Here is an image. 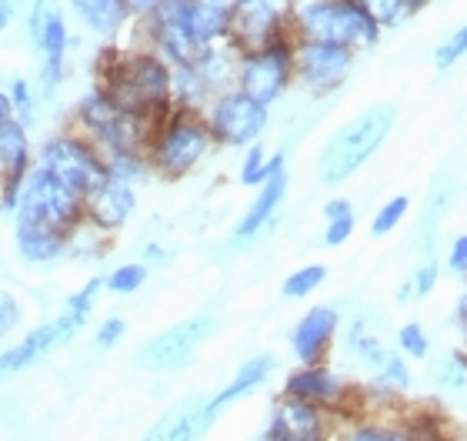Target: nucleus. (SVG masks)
Masks as SVG:
<instances>
[{
    "instance_id": "f257e3e1",
    "label": "nucleus",
    "mask_w": 467,
    "mask_h": 441,
    "mask_svg": "<svg viewBox=\"0 0 467 441\" xmlns=\"http://www.w3.org/2000/svg\"><path fill=\"white\" fill-rule=\"evenodd\" d=\"M174 68L147 44H104L98 54L94 88L108 90L124 110H134L147 121H164L174 110L171 100Z\"/></svg>"
},
{
    "instance_id": "f03ea898",
    "label": "nucleus",
    "mask_w": 467,
    "mask_h": 441,
    "mask_svg": "<svg viewBox=\"0 0 467 441\" xmlns=\"http://www.w3.org/2000/svg\"><path fill=\"white\" fill-rule=\"evenodd\" d=\"M104 291L100 278H90L88 285L74 291L67 301L60 304V311L50 318V321L30 328L17 344H10L7 352H0V384L24 374L27 368L40 364L50 352H57L64 344H70L84 328H88L90 314H94V304H98V294Z\"/></svg>"
},
{
    "instance_id": "7ed1b4c3",
    "label": "nucleus",
    "mask_w": 467,
    "mask_h": 441,
    "mask_svg": "<svg viewBox=\"0 0 467 441\" xmlns=\"http://www.w3.org/2000/svg\"><path fill=\"white\" fill-rule=\"evenodd\" d=\"M390 128H394L390 104H374V108L360 110L358 118H350L344 128L334 131V138L324 144L321 157H317V177L324 184H341L350 174H358L388 141Z\"/></svg>"
},
{
    "instance_id": "20e7f679",
    "label": "nucleus",
    "mask_w": 467,
    "mask_h": 441,
    "mask_svg": "<svg viewBox=\"0 0 467 441\" xmlns=\"http://www.w3.org/2000/svg\"><path fill=\"white\" fill-rule=\"evenodd\" d=\"M291 37L360 50L378 44L380 27L358 0H304L291 7Z\"/></svg>"
},
{
    "instance_id": "39448f33",
    "label": "nucleus",
    "mask_w": 467,
    "mask_h": 441,
    "mask_svg": "<svg viewBox=\"0 0 467 441\" xmlns=\"http://www.w3.org/2000/svg\"><path fill=\"white\" fill-rule=\"evenodd\" d=\"M154 121L140 118L134 110H124L108 90L90 88L74 104V131L100 147V154H120V151H144L154 134Z\"/></svg>"
},
{
    "instance_id": "423d86ee",
    "label": "nucleus",
    "mask_w": 467,
    "mask_h": 441,
    "mask_svg": "<svg viewBox=\"0 0 467 441\" xmlns=\"http://www.w3.org/2000/svg\"><path fill=\"white\" fill-rule=\"evenodd\" d=\"M20 20L30 47L37 54V94L44 100H54L67 80V54L74 47L67 10L60 0H34Z\"/></svg>"
},
{
    "instance_id": "0eeeda50",
    "label": "nucleus",
    "mask_w": 467,
    "mask_h": 441,
    "mask_svg": "<svg viewBox=\"0 0 467 441\" xmlns=\"http://www.w3.org/2000/svg\"><path fill=\"white\" fill-rule=\"evenodd\" d=\"M211 131L204 124V114L197 110L174 108L164 121H157L154 134L147 141V161L150 171L164 177H184L191 174L204 154L211 151Z\"/></svg>"
},
{
    "instance_id": "6e6552de",
    "label": "nucleus",
    "mask_w": 467,
    "mask_h": 441,
    "mask_svg": "<svg viewBox=\"0 0 467 441\" xmlns=\"http://www.w3.org/2000/svg\"><path fill=\"white\" fill-rule=\"evenodd\" d=\"M34 164L50 171L80 197H88L94 187L108 181V161L100 154V147L74 128L54 131L40 141L34 147Z\"/></svg>"
},
{
    "instance_id": "1a4fd4ad",
    "label": "nucleus",
    "mask_w": 467,
    "mask_h": 441,
    "mask_svg": "<svg viewBox=\"0 0 467 441\" xmlns=\"http://www.w3.org/2000/svg\"><path fill=\"white\" fill-rule=\"evenodd\" d=\"M10 217L24 221V225L54 227V231H64V235L74 237V231L84 225V197L74 194L50 171L34 164L24 177V184H20L17 207Z\"/></svg>"
},
{
    "instance_id": "9d476101",
    "label": "nucleus",
    "mask_w": 467,
    "mask_h": 441,
    "mask_svg": "<svg viewBox=\"0 0 467 441\" xmlns=\"http://www.w3.org/2000/svg\"><path fill=\"white\" fill-rule=\"evenodd\" d=\"M294 84V37H277L274 44L251 54H241L237 60V90H244L251 100L271 108L287 94Z\"/></svg>"
},
{
    "instance_id": "9b49d317",
    "label": "nucleus",
    "mask_w": 467,
    "mask_h": 441,
    "mask_svg": "<svg viewBox=\"0 0 467 441\" xmlns=\"http://www.w3.org/2000/svg\"><path fill=\"white\" fill-rule=\"evenodd\" d=\"M271 121V108L251 100L244 90L231 88L211 98L204 108V124L211 131V141L224 147H251L261 141L264 128Z\"/></svg>"
},
{
    "instance_id": "f8f14e48",
    "label": "nucleus",
    "mask_w": 467,
    "mask_h": 441,
    "mask_svg": "<svg viewBox=\"0 0 467 441\" xmlns=\"http://www.w3.org/2000/svg\"><path fill=\"white\" fill-rule=\"evenodd\" d=\"M134 30L137 44H147L150 50H157L171 68L194 64V58L204 50L191 34V24H187V0H164L147 17L134 20Z\"/></svg>"
},
{
    "instance_id": "ddd939ff",
    "label": "nucleus",
    "mask_w": 467,
    "mask_h": 441,
    "mask_svg": "<svg viewBox=\"0 0 467 441\" xmlns=\"http://www.w3.org/2000/svg\"><path fill=\"white\" fill-rule=\"evenodd\" d=\"M211 331H214V318L211 314H197V318L171 324L167 331L154 334V338H147L140 344L137 364L144 372H157V374L181 372V368H187V364L194 362L197 348L211 338Z\"/></svg>"
},
{
    "instance_id": "4468645a",
    "label": "nucleus",
    "mask_w": 467,
    "mask_h": 441,
    "mask_svg": "<svg viewBox=\"0 0 467 441\" xmlns=\"http://www.w3.org/2000/svg\"><path fill=\"white\" fill-rule=\"evenodd\" d=\"M291 34V10L277 0H234L227 44L237 54H251Z\"/></svg>"
},
{
    "instance_id": "2eb2a0df",
    "label": "nucleus",
    "mask_w": 467,
    "mask_h": 441,
    "mask_svg": "<svg viewBox=\"0 0 467 441\" xmlns=\"http://www.w3.org/2000/svg\"><path fill=\"white\" fill-rule=\"evenodd\" d=\"M358 60V50L321 40H294V80L311 94H334L344 88Z\"/></svg>"
},
{
    "instance_id": "dca6fc26",
    "label": "nucleus",
    "mask_w": 467,
    "mask_h": 441,
    "mask_svg": "<svg viewBox=\"0 0 467 441\" xmlns=\"http://www.w3.org/2000/svg\"><path fill=\"white\" fill-rule=\"evenodd\" d=\"M34 167V144H30V128L20 121H4L0 124V211L14 215L20 197V184L27 171Z\"/></svg>"
},
{
    "instance_id": "f3484780",
    "label": "nucleus",
    "mask_w": 467,
    "mask_h": 441,
    "mask_svg": "<svg viewBox=\"0 0 467 441\" xmlns=\"http://www.w3.org/2000/svg\"><path fill=\"white\" fill-rule=\"evenodd\" d=\"M137 211V184L117 181L108 174L104 184H98L84 197V225L100 231V235H114L134 217Z\"/></svg>"
},
{
    "instance_id": "a211bd4d",
    "label": "nucleus",
    "mask_w": 467,
    "mask_h": 441,
    "mask_svg": "<svg viewBox=\"0 0 467 441\" xmlns=\"http://www.w3.org/2000/svg\"><path fill=\"white\" fill-rule=\"evenodd\" d=\"M267 441H324L321 404L287 394V398L274 408Z\"/></svg>"
},
{
    "instance_id": "6ab92c4d",
    "label": "nucleus",
    "mask_w": 467,
    "mask_h": 441,
    "mask_svg": "<svg viewBox=\"0 0 467 441\" xmlns=\"http://www.w3.org/2000/svg\"><path fill=\"white\" fill-rule=\"evenodd\" d=\"M337 308L331 304H317L311 311L304 314L301 321L294 324V334H291V348L297 354V362L301 364H317L327 352V344L334 341V331H337Z\"/></svg>"
},
{
    "instance_id": "aec40b11",
    "label": "nucleus",
    "mask_w": 467,
    "mask_h": 441,
    "mask_svg": "<svg viewBox=\"0 0 467 441\" xmlns=\"http://www.w3.org/2000/svg\"><path fill=\"white\" fill-rule=\"evenodd\" d=\"M67 10L90 37L104 40V44H117L120 34L134 24L124 0H67Z\"/></svg>"
},
{
    "instance_id": "412c9836",
    "label": "nucleus",
    "mask_w": 467,
    "mask_h": 441,
    "mask_svg": "<svg viewBox=\"0 0 467 441\" xmlns=\"http://www.w3.org/2000/svg\"><path fill=\"white\" fill-rule=\"evenodd\" d=\"M214 422L207 418V398H187V402L174 404L164 418H157L144 441H201V435Z\"/></svg>"
},
{
    "instance_id": "4be33fe9",
    "label": "nucleus",
    "mask_w": 467,
    "mask_h": 441,
    "mask_svg": "<svg viewBox=\"0 0 467 441\" xmlns=\"http://www.w3.org/2000/svg\"><path fill=\"white\" fill-rule=\"evenodd\" d=\"M274 364H277L274 354H254V358H247V362L237 368V374L224 384V392H217L214 398H207V418L217 422V415L227 412L234 402H241V398H247L251 392H257V388L271 378Z\"/></svg>"
},
{
    "instance_id": "5701e85b",
    "label": "nucleus",
    "mask_w": 467,
    "mask_h": 441,
    "mask_svg": "<svg viewBox=\"0 0 467 441\" xmlns=\"http://www.w3.org/2000/svg\"><path fill=\"white\" fill-rule=\"evenodd\" d=\"M284 394H291V398H304V402H314V404H341L344 394H348V384L337 378L334 372L321 368V364H304L297 372L287 374V382H284Z\"/></svg>"
},
{
    "instance_id": "b1692460",
    "label": "nucleus",
    "mask_w": 467,
    "mask_h": 441,
    "mask_svg": "<svg viewBox=\"0 0 467 441\" xmlns=\"http://www.w3.org/2000/svg\"><path fill=\"white\" fill-rule=\"evenodd\" d=\"M14 247H17L20 261H27V265H54L70 251V235L54 231V227L14 221Z\"/></svg>"
},
{
    "instance_id": "393cba45",
    "label": "nucleus",
    "mask_w": 467,
    "mask_h": 441,
    "mask_svg": "<svg viewBox=\"0 0 467 441\" xmlns=\"http://www.w3.org/2000/svg\"><path fill=\"white\" fill-rule=\"evenodd\" d=\"M284 194H287V171H281V174H274L264 181L257 197H254L251 207H247V215L237 221V227H234V241H251L254 235H261L264 225L277 215Z\"/></svg>"
},
{
    "instance_id": "a878e982",
    "label": "nucleus",
    "mask_w": 467,
    "mask_h": 441,
    "mask_svg": "<svg viewBox=\"0 0 467 441\" xmlns=\"http://www.w3.org/2000/svg\"><path fill=\"white\" fill-rule=\"evenodd\" d=\"M237 60H241V54L224 40V44H211V47L201 50L191 68L197 70V78L204 80V88L214 98L221 90L237 88Z\"/></svg>"
},
{
    "instance_id": "bb28decb",
    "label": "nucleus",
    "mask_w": 467,
    "mask_h": 441,
    "mask_svg": "<svg viewBox=\"0 0 467 441\" xmlns=\"http://www.w3.org/2000/svg\"><path fill=\"white\" fill-rule=\"evenodd\" d=\"M234 0H187V24L201 47L224 44Z\"/></svg>"
},
{
    "instance_id": "cd10ccee",
    "label": "nucleus",
    "mask_w": 467,
    "mask_h": 441,
    "mask_svg": "<svg viewBox=\"0 0 467 441\" xmlns=\"http://www.w3.org/2000/svg\"><path fill=\"white\" fill-rule=\"evenodd\" d=\"M171 100L174 108L197 110L204 114V108L211 104V90L204 88V80L197 78V70L187 64V68H174V78H171Z\"/></svg>"
},
{
    "instance_id": "c85d7f7f",
    "label": "nucleus",
    "mask_w": 467,
    "mask_h": 441,
    "mask_svg": "<svg viewBox=\"0 0 467 441\" xmlns=\"http://www.w3.org/2000/svg\"><path fill=\"white\" fill-rule=\"evenodd\" d=\"M4 90H7L10 98V114H14V121H20V124H34L37 121V104H40V94H37V84L30 78H24V74H14V78L4 84Z\"/></svg>"
},
{
    "instance_id": "c756f323",
    "label": "nucleus",
    "mask_w": 467,
    "mask_h": 441,
    "mask_svg": "<svg viewBox=\"0 0 467 441\" xmlns=\"http://www.w3.org/2000/svg\"><path fill=\"white\" fill-rule=\"evenodd\" d=\"M147 275H150V268L144 261H127V265H117L114 271L100 278V285H104V291L127 298V294H137L147 285Z\"/></svg>"
},
{
    "instance_id": "7c9ffc66",
    "label": "nucleus",
    "mask_w": 467,
    "mask_h": 441,
    "mask_svg": "<svg viewBox=\"0 0 467 441\" xmlns=\"http://www.w3.org/2000/svg\"><path fill=\"white\" fill-rule=\"evenodd\" d=\"M324 278H327V268L307 265V268H301V271H291V275L284 278L281 294L284 298H291V301L294 298H307V294H314L324 285Z\"/></svg>"
},
{
    "instance_id": "2f4dec72",
    "label": "nucleus",
    "mask_w": 467,
    "mask_h": 441,
    "mask_svg": "<svg viewBox=\"0 0 467 441\" xmlns=\"http://www.w3.org/2000/svg\"><path fill=\"white\" fill-rule=\"evenodd\" d=\"M350 348L358 352V358L370 368H380V364L388 362V352H384V344L374 338V334L364 328V321H358L350 328Z\"/></svg>"
},
{
    "instance_id": "473e14b6",
    "label": "nucleus",
    "mask_w": 467,
    "mask_h": 441,
    "mask_svg": "<svg viewBox=\"0 0 467 441\" xmlns=\"http://www.w3.org/2000/svg\"><path fill=\"white\" fill-rule=\"evenodd\" d=\"M358 4L368 10L370 20H374L380 30H384V27H398L400 20L410 14V7L404 4V0H358Z\"/></svg>"
},
{
    "instance_id": "72a5a7b5",
    "label": "nucleus",
    "mask_w": 467,
    "mask_h": 441,
    "mask_svg": "<svg viewBox=\"0 0 467 441\" xmlns=\"http://www.w3.org/2000/svg\"><path fill=\"white\" fill-rule=\"evenodd\" d=\"M408 207H410V201L404 194H398V197H390L388 205L380 207L378 215H374V221H370V235H390L394 227L408 217Z\"/></svg>"
},
{
    "instance_id": "f704fd0d",
    "label": "nucleus",
    "mask_w": 467,
    "mask_h": 441,
    "mask_svg": "<svg viewBox=\"0 0 467 441\" xmlns=\"http://www.w3.org/2000/svg\"><path fill=\"white\" fill-rule=\"evenodd\" d=\"M464 54H467V27H461V30H454V34H451L438 50H434V68L451 70L461 58H464Z\"/></svg>"
},
{
    "instance_id": "c9c22d12",
    "label": "nucleus",
    "mask_w": 467,
    "mask_h": 441,
    "mask_svg": "<svg viewBox=\"0 0 467 441\" xmlns=\"http://www.w3.org/2000/svg\"><path fill=\"white\" fill-rule=\"evenodd\" d=\"M264 164H267V154H264L261 141L257 144L247 147V157H244L241 164V181L247 187H261L264 184Z\"/></svg>"
},
{
    "instance_id": "e433bc0d",
    "label": "nucleus",
    "mask_w": 467,
    "mask_h": 441,
    "mask_svg": "<svg viewBox=\"0 0 467 441\" xmlns=\"http://www.w3.org/2000/svg\"><path fill=\"white\" fill-rule=\"evenodd\" d=\"M398 344H400V352H408L410 358H428V334H424V328L420 324H404L398 331Z\"/></svg>"
},
{
    "instance_id": "4c0bfd02",
    "label": "nucleus",
    "mask_w": 467,
    "mask_h": 441,
    "mask_svg": "<svg viewBox=\"0 0 467 441\" xmlns=\"http://www.w3.org/2000/svg\"><path fill=\"white\" fill-rule=\"evenodd\" d=\"M20 301L14 298L10 291H0V344L7 341L10 334L17 331V324H20Z\"/></svg>"
},
{
    "instance_id": "58836bf2",
    "label": "nucleus",
    "mask_w": 467,
    "mask_h": 441,
    "mask_svg": "<svg viewBox=\"0 0 467 441\" xmlns=\"http://www.w3.org/2000/svg\"><path fill=\"white\" fill-rule=\"evenodd\" d=\"M124 334H127V321L124 318H117V314H110V318H104V321L98 324V331H94V344L104 348V352H110V348L120 344Z\"/></svg>"
},
{
    "instance_id": "ea45409f",
    "label": "nucleus",
    "mask_w": 467,
    "mask_h": 441,
    "mask_svg": "<svg viewBox=\"0 0 467 441\" xmlns=\"http://www.w3.org/2000/svg\"><path fill=\"white\" fill-rule=\"evenodd\" d=\"M434 285H438V265L428 261V265H420L418 271H414V281H410L400 294H418V298H424Z\"/></svg>"
},
{
    "instance_id": "a19ab883",
    "label": "nucleus",
    "mask_w": 467,
    "mask_h": 441,
    "mask_svg": "<svg viewBox=\"0 0 467 441\" xmlns=\"http://www.w3.org/2000/svg\"><path fill=\"white\" fill-rule=\"evenodd\" d=\"M350 235H354V215L337 217V221H327V231H324V245H327V247H341Z\"/></svg>"
},
{
    "instance_id": "79ce46f5",
    "label": "nucleus",
    "mask_w": 467,
    "mask_h": 441,
    "mask_svg": "<svg viewBox=\"0 0 467 441\" xmlns=\"http://www.w3.org/2000/svg\"><path fill=\"white\" fill-rule=\"evenodd\" d=\"M378 374L384 378V382L398 384V388H408V384H410V372L404 368V362H400L398 354H388V362L380 364Z\"/></svg>"
},
{
    "instance_id": "37998d69",
    "label": "nucleus",
    "mask_w": 467,
    "mask_h": 441,
    "mask_svg": "<svg viewBox=\"0 0 467 441\" xmlns=\"http://www.w3.org/2000/svg\"><path fill=\"white\" fill-rule=\"evenodd\" d=\"M348 441H408L404 432H388V428H374V425H364L358 432L350 435Z\"/></svg>"
},
{
    "instance_id": "c03bdc74",
    "label": "nucleus",
    "mask_w": 467,
    "mask_h": 441,
    "mask_svg": "<svg viewBox=\"0 0 467 441\" xmlns=\"http://www.w3.org/2000/svg\"><path fill=\"white\" fill-rule=\"evenodd\" d=\"M448 268L454 275H467V235H461L458 241H454V247H451V255H448Z\"/></svg>"
},
{
    "instance_id": "a18cd8bd",
    "label": "nucleus",
    "mask_w": 467,
    "mask_h": 441,
    "mask_svg": "<svg viewBox=\"0 0 467 441\" xmlns=\"http://www.w3.org/2000/svg\"><path fill=\"white\" fill-rule=\"evenodd\" d=\"M348 215H354V205H350L348 197H331L324 205V221H337V217H348Z\"/></svg>"
},
{
    "instance_id": "49530a36",
    "label": "nucleus",
    "mask_w": 467,
    "mask_h": 441,
    "mask_svg": "<svg viewBox=\"0 0 467 441\" xmlns=\"http://www.w3.org/2000/svg\"><path fill=\"white\" fill-rule=\"evenodd\" d=\"M127 4V14H130V20H140V17H147L150 10H157L164 0H124Z\"/></svg>"
},
{
    "instance_id": "de8ad7c7",
    "label": "nucleus",
    "mask_w": 467,
    "mask_h": 441,
    "mask_svg": "<svg viewBox=\"0 0 467 441\" xmlns=\"http://www.w3.org/2000/svg\"><path fill=\"white\" fill-rule=\"evenodd\" d=\"M14 20H20L17 7H14V4H10V0H0V37H4V34H7V30H10V24H14Z\"/></svg>"
},
{
    "instance_id": "09e8293b",
    "label": "nucleus",
    "mask_w": 467,
    "mask_h": 441,
    "mask_svg": "<svg viewBox=\"0 0 467 441\" xmlns=\"http://www.w3.org/2000/svg\"><path fill=\"white\" fill-rule=\"evenodd\" d=\"M10 118H14V114H10V98H7V90H4V84H0V124Z\"/></svg>"
},
{
    "instance_id": "8fccbe9b",
    "label": "nucleus",
    "mask_w": 467,
    "mask_h": 441,
    "mask_svg": "<svg viewBox=\"0 0 467 441\" xmlns=\"http://www.w3.org/2000/svg\"><path fill=\"white\" fill-rule=\"evenodd\" d=\"M10 4H14V7H17V14L24 17V10H27L30 4H34V0H10Z\"/></svg>"
},
{
    "instance_id": "3c124183",
    "label": "nucleus",
    "mask_w": 467,
    "mask_h": 441,
    "mask_svg": "<svg viewBox=\"0 0 467 441\" xmlns=\"http://www.w3.org/2000/svg\"><path fill=\"white\" fill-rule=\"evenodd\" d=\"M404 4H408V7H410V14H414V10H418V7H424V4H428V0H404Z\"/></svg>"
}]
</instances>
